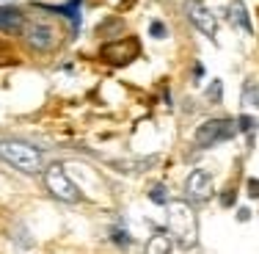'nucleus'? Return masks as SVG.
I'll return each instance as SVG.
<instances>
[{
	"mask_svg": "<svg viewBox=\"0 0 259 254\" xmlns=\"http://www.w3.org/2000/svg\"><path fill=\"white\" fill-rule=\"evenodd\" d=\"M141 55V42L135 36H121V39L100 45V61L110 69H124Z\"/></svg>",
	"mask_w": 259,
	"mask_h": 254,
	"instance_id": "obj_5",
	"label": "nucleus"
},
{
	"mask_svg": "<svg viewBox=\"0 0 259 254\" xmlns=\"http://www.w3.org/2000/svg\"><path fill=\"white\" fill-rule=\"evenodd\" d=\"M168 210V235L171 240L182 246V249H190L199 238V221H196V210L188 199H171L165 204Z\"/></svg>",
	"mask_w": 259,
	"mask_h": 254,
	"instance_id": "obj_3",
	"label": "nucleus"
},
{
	"mask_svg": "<svg viewBox=\"0 0 259 254\" xmlns=\"http://www.w3.org/2000/svg\"><path fill=\"white\" fill-rule=\"evenodd\" d=\"M45 11L64 17L69 22V36L80 33V25H83V0H66L64 6H45Z\"/></svg>",
	"mask_w": 259,
	"mask_h": 254,
	"instance_id": "obj_10",
	"label": "nucleus"
},
{
	"mask_svg": "<svg viewBox=\"0 0 259 254\" xmlns=\"http://www.w3.org/2000/svg\"><path fill=\"white\" fill-rule=\"evenodd\" d=\"M171 251H174V240H171V235L163 232V229H157L144 246V254H171Z\"/></svg>",
	"mask_w": 259,
	"mask_h": 254,
	"instance_id": "obj_13",
	"label": "nucleus"
},
{
	"mask_svg": "<svg viewBox=\"0 0 259 254\" xmlns=\"http://www.w3.org/2000/svg\"><path fill=\"white\" fill-rule=\"evenodd\" d=\"M215 196V179L207 169H193L185 179V199L190 204H207Z\"/></svg>",
	"mask_w": 259,
	"mask_h": 254,
	"instance_id": "obj_8",
	"label": "nucleus"
},
{
	"mask_svg": "<svg viewBox=\"0 0 259 254\" xmlns=\"http://www.w3.org/2000/svg\"><path fill=\"white\" fill-rule=\"evenodd\" d=\"M108 238H110V243L119 246V249H130V246H133V232H130L121 221H116V224L108 229Z\"/></svg>",
	"mask_w": 259,
	"mask_h": 254,
	"instance_id": "obj_14",
	"label": "nucleus"
},
{
	"mask_svg": "<svg viewBox=\"0 0 259 254\" xmlns=\"http://www.w3.org/2000/svg\"><path fill=\"white\" fill-rule=\"evenodd\" d=\"M207 102H212V105L224 102V80H212L207 86Z\"/></svg>",
	"mask_w": 259,
	"mask_h": 254,
	"instance_id": "obj_17",
	"label": "nucleus"
},
{
	"mask_svg": "<svg viewBox=\"0 0 259 254\" xmlns=\"http://www.w3.org/2000/svg\"><path fill=\"white\" fill-rule=\"evenodd\" d=\"M237 125H240V135H254V130L259 127L254 116H245V114L237 119Z\"/></svg>",
	"mask_w": 259,
	"mask_h": 254,
	"instance_id": "obj_18",
	"label": "nucleus"
},
{
	"mask_svg": "<svg viewBox=\"0 0 259 254\" xmlns=\"http://www.w3.org/2000/svg\"><path fill=\"white\" fill-rule=\"evenodd\" d=\"M204 75H207V69H204V64L201 61H193V66H190V78L199 83V80H204Z\"/></svg>",
	"mask_w": 259,
	"mask_h": 254,
	"instance_id": "obj_20",
	"label": "nucleus"
},
{
	"mask_svg": "<svg viewBox=\"0 0 259 254\" xmlns=\"http://www.w3.org/2000/svg\"><path fill=\"white\" fill-rule=\"evenodd\" d=\"M22 45L36 55H53L64 45V30L58 28V22L41 20V17H28L25 28L20 33Z\"/></svg>",
	"mask_w": 259,
	"mask_h": 254,
	"instance_id": "obj_1",
	"label": "nucleus"
},
{
	"mask_svg": "<svg viewBox=\"0 0 259 254\" xmlns=\"http://www.w3.org/2000/svg\"><path fill=\"white\" fill-rule=\"evenodd\" d=\"M45 185L58 202L77 204L80 199H83V194H80V188L75 185V179L69 177V171H66L61 163H50L45 169Z\"/></svg>",
	"mask_w": 259,
	"mask_h": 254,
	"instance_id": "obj_6",
	"label": "nucleus"
},
{
	"mask_svg": "<svg viewBox=\"0 0 259 254\" xmlns=\"http://www.w3.org/2000/svg\"><path fill=\"white\" fill-rule=\"evenodd\" d=\"M221 204H224V207H232L234 204V188H226L224 194H221Z\"/></svg>",
	"mask_w": 259,
	"mask_h": 254,
	"instance_id": "obj_22",
	"label": "nucleus"
},
{
	"mask_svg": "<svg viewBox=\"0 0 259 254\" xmlns=\"http://www.w3.org/2000/svg\"><path fill=\"white\" fill-rule=\"evenodd\" d=\"M234 135H240L237 119L218 116V119H207L204 125L196 127V133H193V147H196V150H212V147H218V144L232 141Z\"/></svg>",
	"mask_w": 259,
	"mask_h": 254,
	"instance_id": "obj_4",
	"label": "nucleus"
},
{
	"mask_svg": "<svg viewBox=\"0 0 259 254\" xmlns=\"http://www.w3.org/2000/svg\"><path fill=\"white\" fill-rule=\"evenodd\" d=\"M226 17L234 28H243L245 33H254V25H251V17H248V9H245L243 0H229L226 3Z\"/></svg>",
	"mask_w": 259,
	"mask_h": 254,
	"instance_id": "obj_12",
	"label": "nucleus"
},
{
	"mask_svg": "<svg viewBox=\"0 0 259 254\" xmlns=\"http://www.w3.org/2000/svg\"><path fill=\"white\" fill-rule=\"evenodd\" d=\"M25 22H28L25 9H20V6H0V33L20 36Z\"/></svg>",
	"mask_w": 259,
	"mask_h": 254,
	"instance_id": "obj_9",
	"label": "nucleus"
},
{
	"mask_svg": "<svg viewBox=\"0 0 259 254\" xmlns=\"http://www.w3.org/2000/svg\"><path fill=\"white\" fill-rule=\"evenodd\" d=\"M121 36H127V25L121 17H108V20H102L100 25H97V39L102 42H113V39H121Z\"/></svg>",
	"mask_w": 259,
	"mask_h": 254,
	"instance_id": "obj_11",
	"label": "nucleus"
},
{
	"mask_svg": "<svg viewBox=\"0 0 259 254\" xmlns=\"http://www.w3.org/2000/svg\"><path fill=\"white\" fill-rule=\"evenodd\" d=\"M149 36L152 39H168V28H165L163 20H152L149 22Z\"/></svg>",
	"mask_w": 259,
	"mask_h": 254,
	"instance_id": "obj_19",
	"label": "nucleus"
},
{
	"mask_svg": "<svg viewBox=\"0 0 259 254\" xmlns=\"http://www.w3.org/2000/svg\"><path fill=\"white\" fill-rule=\"evenodd\" d=\"M149 202L152 204H160V207H165V204L171 202V196H168V185L165 183H152V188H149Z\"/></svg>",
	"mask_w": 259,
	"mask_h": 254,
	"instance_id": "obj_16",
	"label": "nucleus"
},
{
	"mask_svg": "<svg viewBox=\"0 0 259 254\" xmlns=\"http://www.w3.org/2000/svg\"><path fill=\"white\" fill-rule=\"evenodd\" d=\"M245 191H248L251 199H259V179H256V177H248V185H245Z\"/></svg>",
	"mask_w": 259,
	"mask_h": 254,
	"instance_id": "obj_21",
	"label": "nucleus"
},
{
	"mask_svg": "<svg viewBox=\"0 0 259 254\" xmlns=\"http://www.w3.org/2000/svg\"><path fill=\"white\" fill-rule=\"evenodd\" d=\"M0 160L9 163L11 169L22 171V174H30V177L41 174L47 169L41 150H36L28 141H17V138H0Z\"/></svg>",
	"mask_w": 259,
	"mask_h": 254,
	"instance_id": "obj_2",
	"label": "nucleus"
},
{
	"mask_svg": "<svg viewBox=\"0 0 259 254\" xmlns=\"http://www.w3.org/2000/svg\"><path fill=\"white\" fill-rule=\"evenodd\" d=\"M185 17L199 33H204L209 42H218V20L207 9L204 0H185Z\"/></svg>",
	"mask_w": 259,
	"mask_h": 254,
	"instance_id": "obj_7",
	"label": "nucleus"
},
{
	"mask_svg": "<svg viewBox=\"0 0 259 254\" xmlns=\"http://www.w3.org/2000/svg\"><path fill=\"white\" fill-rule=\"evenodd\" d=\"M240 102L259 108V80H256V78H248V80L243 83V91H240Z\"/></svg>",
	"mask_w": 259,
	"mask_h": 254,
	"instance_id": "obj_15",
	"label": "nucleus"
},
{
	"mask_svg": "<svg viewBox=\"0 0 259 254\" xmlns=\"http://www.w3.org/2000/svg\"><path fill=\"white\" fill-rule=\"evenodd\" d=\"M251 219V210L248 207H237V221H248Z\"/></svg>",
	"mask_w": 259,
	"mask_h": 254,
	"instance_id": "obj_23",
	"label": "nucleus"
}]
</instances>
